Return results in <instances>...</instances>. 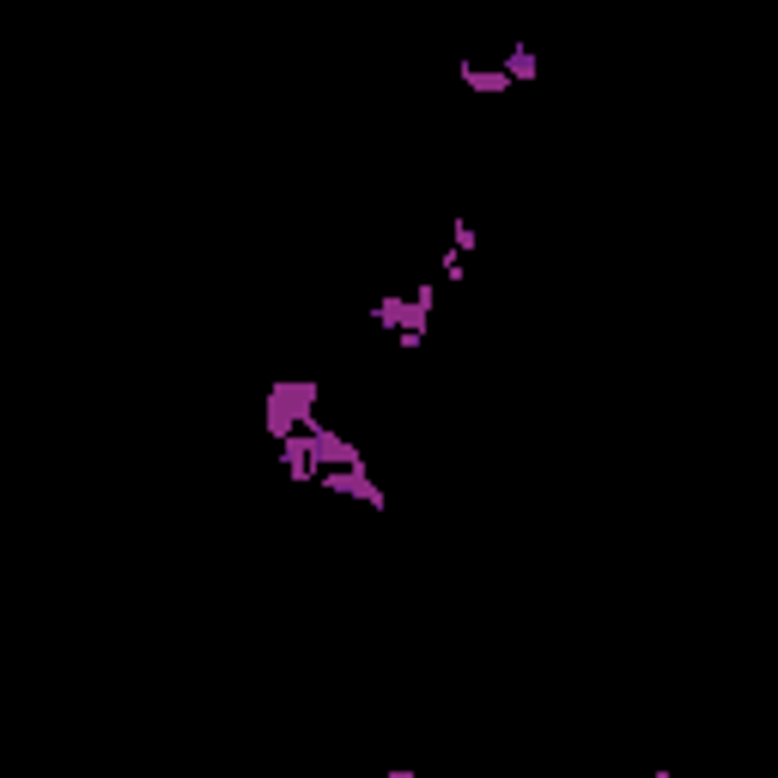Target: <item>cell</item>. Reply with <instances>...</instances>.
<instances>
[{
  "label": "cell",
  "mask_w": 778,
  "mask_h": 778,
  "mask_svg": "<svg viewBox=\"0 0 778 778\" xmlns=\"http://www.w3.org/2000/svg\"><path fill=\"white\" fill-rule=\"evenodd\" d=\"M438 268H444V280H462V256H456V250H444Z\"/></svg>",
  "instance_id": "10"
},
{
  "label": "cell",
  "mask_w": 778,
  "mask_h": 778,
  "mask_svg": "<svg viewBox=\"0 0 778 778\" xmlns=\"http://www.w3.org/2000/svg\"><path fill=\"white\" fill-rule=\"evenodd\" d=\"M499 73H505L511 86H535V49H529V43H511L505 61H499Z\"/></svg>",
  "instance_id": "8"
},
{
  "label": "cell",
  "mask_w": 778,
  "mask_h": 778,
  "mask_svg": "<svg viewBox=\"0 0 778 778\" xmlns=\"http://www.w3.org/2000/svg\"><path fill=\"white\" fill-rule=\"evenodd\" d=\"M317 487L335 493V499H359V505H371V511H389V493L371 481V469H323Z\"/></svg>",
  "instance_id": "3"
},
{
  "label": "cell",
  "mask_w": 778,
  "mask_h": 778,
  "mask_svg": "<svg viewBox=\"0 0 778 778\" xmlns=\"http://www.w3.org/2000/svg\"><path fill=\"white\" fill-rule=\"evenodd\" d=\"M317 402H323V383L317 377H280V383H268V402H262L268 438L280 444V438L304 432L310 420H317Z\"/></svg>",
  "instance_id": "1"
},
{
  "label": "cell",
  "mask_w": 778,
  "mask_h": 778,
  "mask_svg": "<svg viewBox=\"0 0 778 778\" xmlns=\"http://www.w3.org/2000/svg\"><path fill=\"white\" fill-rule=\"evenodd\" d=\"M456 73H462V86H469L475 98H505V92H511V80H505L499 67H481V61H462Z\"/></svg>",
  "instance_id": "6"
},
{
  "label": "cell",
  "mask_w": 778,
  "mask_h": 778,
  "mask_svg": "<svg viewBox=\"0 0 778 778\" xmlns=\"http://www.w3.org/2000/svg\"><path fill=\"white\" fill-rule=\"evenodd\" d=\"M383 778H420V772H414V766H389Z\"/></svg>",
  "instance_id": "11"
},
{
  "label": "cell",
  "mask_w": 778,
  "mask_h": 778,
  "mask_svg": "<svg viewBox=\"0 0 778 778\" xmlns=\"http://www.w3.org/2000/svg\"><path fill=\"white\" fill-rule=\"evenodd\" d=\"M651 778H675V772H669V766H663V772H651Z\"/></svg>",
  "instance_id": "12"
},
{
  "label": "cell",
  "mask_w": 778,
  "mask_h": 778,
  "mask_svg": "<svg viewBox=\"0 0 778 778\" xmlns=\"http://www.w3.org/2000/svg\"><path fill=\"white\" fill-rule=\"evenodd\" d=\"M280 469L292 475V487H317V469H310V444H304V432L280 438Z\"/></svg>",
  "instance_id": "5"
},
{
  "label": "cell",
  "mask_w": 778,
  "mask_h": 778,
  "mask_svg": "<svg viewBox=\"0 0 778 778\" xmlns=\"http://www.w3.org/2000/svg\"><path fill=\"white\" fill-rule=\"evenodd\" d=\"M432 310H438V286H432V280H420V286L408 292V329H402V335H389V341H396L402 353H420V347H426V335H432Z\"/></svg>",
  "instance_id": "4"
},
{
  "label": "cell",
  "mask_w": 778,
  "mask_h": 778,
  "mask_svg": "<svg viewBox=\"0 0 778 778\" xmlns=\"http://www.w3.org/2000/svg\"><path fill=\"white\" fill-rule=\"evenodd\" d=\"M371 323H377L383 335H402V329H408V292H383V298L371 304Z\"/></svg>",
  "instance_id": "7"
},
{
  "label": "cell",
  "mask_w": 778,
  "mask_h": 778,
  "mask_svg": "<svg viewBox=\"0 0 778 778\" xmlns=\"http://www.w3.org/2000/svg\"><path fill=\"white\" fill-rule=\"evenodd\" d=\"M450 250H456V256L481 250V238H475V225H469V219H450Z\"/></svg>",
  "instance_id": "9"
},
{
  "label": "cell",
  "mask_w": 778,
  "mask_h": 778,
  "mask_svg": "<svg viewBox=\"0 0 778 778\" xmlns=\"http://www.w3.org/2000/svg\"><path fill=\"white\" fill-rule=\"evenodd\" d=\"M304 444H310V469H365V450L353 444V438H341L335 426H323V420H310L304 426Z\"/></svg>",
  "instance_id": "2"
}]
</instances>
